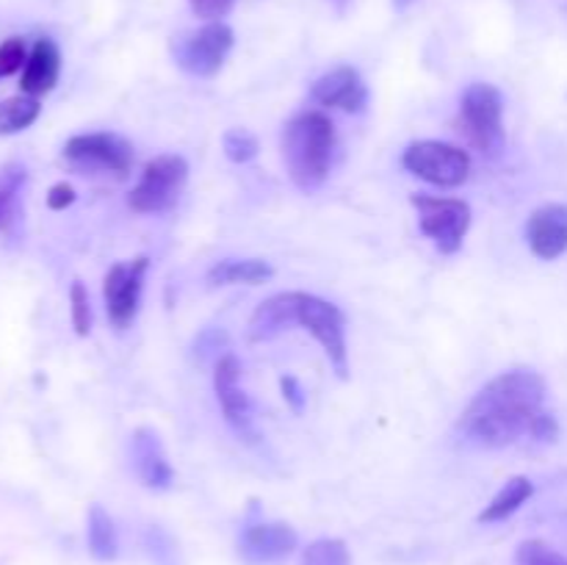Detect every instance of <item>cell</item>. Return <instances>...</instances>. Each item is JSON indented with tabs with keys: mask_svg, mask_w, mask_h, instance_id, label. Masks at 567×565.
Returning <instances> with one entry per match:
<instances>
[{
	"mask_svg": "<svg viewBox=\"0 0 567 565\" xmlns=\"http://www.w3.org/2000/svg\"><path fill=\"white\" fill-rule=\"evenodd\" d=\"M543 402L546 380L537 371H504L471 399L460 415V430L480 446H509L520 435H529L532 424L543 413Z\"/></svg>",
	"mask_w": 567,
	"mask_h": 565,
	"instance_id": "cell-1",
	"label": "cell"
},
{
	"mask_svg": "<svg viewBox=\"0 0 567 565\" xmlns=\"http://www.w3.org/2000/svg\"><path fill=\"white\" fill-rule=\"evenodd\" d=\"M282 161L299 192L324 186L336 150V125L324 111H302L282 127Z\"/></svg>",
	"mask_w": 567,
	"mask_h": 565,
	"instance_id": "cell-2",
	"label": "cell"
},
{
	"mask_svg": "<svg viewBox=\"0 0 567 565\" xmlns=\"http://www.w3.org/2000/svg\"><path fill=\"white\" fill-rule=\"evenodd\" d=\"M457 131L465 142L485 155H496L504 144V97L498 86L485 81L471 83L460 100Z\"/></svg>",
	"mask_w": 567,
	"mask_h": 565,
	"instance_id": "cell-3",
	"label": "cell"
},
{
	"mask_svg": "<svg viewBox=\"0 0 567 565\" xmlns=\"http://www.w3.org/2000/svg\"><path fill=\"white\" fill-rule=\"evenodd\" d=\"M188 181V161L183 155H155L142 170L136 186L127 194V208L136 214H164L177 203Z\"/></svg>",
	"mask_w": 567,
	"mask_h": 565,
	"instance_id": "cell-4",
	"label": "cell"
},
{
	"mask_svg": "<svg viewBox=\"0 0 567 565\" xmlns=\"http://www.w3.org/2000/svg\"><path fill=\"white\" fill-rule=\"evenodd\" d=\"M402 166L419 181L441 188H457L471 177L468 150L437 142V138H421V142L408 144V150L402 153Z\"/></svg>",
	"mask_w": 567,
	"mask_h": 565,
	"instance_id": "cell-5",
	"label": "cell"
},
{
	"mask_svg": "<svg viewBox=\"0 0 567 565\" xmlns=\"http://www.w3.org/2000/svg\"><path fill=\"white\" fill-rule=\"evenodd\" d=\"M297 325L308 330L324 349L327 360L338 377H349V349H347V319L343 310L319 294L297 291Z\"/></svg>",
	"mask_w": 567,
	"mask_h": 565,
	"instance_id": "cell-6",
	"label": "cell"
},
{
	"mask_svg": "<svg viewBox=\"0 0 567 565\" xmlns=\"http://www.w3.org/2000/svg\"><path fill=\"white\" fill-rule=\"evenodd\" d=\"M413 208L419 210V227L443 255H454L463 247L471 230V205L460 197H432L413 194Z\"/></svg>",
	"mask_w": 567,
	"mask_h": 565,
	"instance_id": "cell-7",
	"label": "cell"
},
{
	"mask_svg": "<svg viewBox=\"0 0 567 565\" xmlns=\"http://www.w3.org/2000/svg\"><path fill=\"white\" fill-rule=\"evenodd\" d=\"M233 42H236V37H233L230 25H225L221 20L205 22L197 31L177 37L172 42V55H175L177 66L186 70L188 75L214 78L225 66Z\"/></svg>",
	"mask_w": 567,
	"mask_h": 565,
	"instance_id": "cell-8",
	"label": "cell"
},
{
	"mask_svg": "<svg viewBox=\"0 0 567 565\" xmlns=\"http://www.w3.org/2000/svg\"><path fill=\"white\" fill-rule=\"evenodd\" d=\"M61 158L78 172L89 175H116L125 177L133 166V144L120 133H81L64 144Z\"/></svg>",
	"mask_w": 567,
	"mask_h": 565,
	"instance_id": "cell-9",
	"label": "cell"
},
{
	"mask_svg": "<svg viewBox=\"0 0 567 565\" xmlns=\"http://www.w3.org/2000/svg\"><path fill=\"white\" fill-rule=\"evenodd\" d=\"M150 271L147 255H136L131 260H120L105 271L103 280V299H105V314L116 330H127L133 325L142 305V288L144 277Z\"/></svg>",
	"mask_w": 567,
	"mask_h": 565,
	"instance_id": "cell-10",
	"label": "cell"
},
{
	"mask_svg": "<svg viewBox=\"0 0 567 565\" xmlns=\"http://www.w3.org/2000/svg\"><path fill=\"white\" fill-rule=\"evenodd\" d=\"M241 363L236 355H221L214 366V391L219 399V408L230 430L236 432L241 441L255 443L258 441V430H255V413L252 402H249L247 391L241 388Z\"/></svg>",
	"mask_w": 567,
	"mask_h": 565,
	"instance_id": "cell-11",
	"label": "cell"
},
{
	"mask_svg": "<svg viewBox=\"0 0 567 565\" xmlns=\"http://www.w3.org/2000/svg\"><path fill=\"white\" fill-rule=\"evenodd\" d=\"M299 535L282 521H260L247 526L238 541V554L247 565H271L286 559L297 548Z\"/></svg>",
	"mask_w": 567,
	"mask_h": 565,
	"instance_id": "cell-12",
	"label": "cell"
},
{
	"mask_svg": "<svg viewBox=\"0 0 567 565\" xmlns=\"http://www.w3.org/2000/svg\"><path fill=\"white\" fill-rule=\"evenodd\" d=\"M310 97L330 111H343V114H360L369 103V89L354 66H336L316 78L310 86Z\"/></svg>",
	"mask_w": 567,
	"mask_h": 565,
	"instance_id": "cell-13",
	"label": "cell"
},
{
	"mask_svg": "<svg viewBox=\"0 0 567 565\" xmlns=\"http://www.w3.org/2000/svg\"><path fill=\"white\" fill-rule=\"evenodd\" d=\"M526 244L540 260H557L567 253V203H546L526 222Z\"/></svg>",
	"mask_w": 567,
	"mask_h": 565,
	"instance_id": "cell-14",
	"label": "cell"
},
{
	"mask_svg": "<svg viewBox=\"0 0 567 565\" xmlns=\"http://www.w3.org/2000/svg\"><path fill=\"white\" fill-rule=\"evenodd\" d=\"M131 458L133 469H136L142 485L153 487V491H164L175 480V471H172L169 458H166L164 441L155 430L150 427H138L131 435Z\"/></svg>",
	"mask_w": 567,
	"mask_h": 565,
	"instance_id": "cell-15",
	"label": "cell"
},
{
	"mask_svg": "<svg viewBox=\"0 0 567 565\" xmlns=\"http://www.w3.org/2000/svg\"><path fill=\"white\" fill-rule=\"evenodd\" d=\"M61 75V50L53 39L42 37L33 42V48L28 50V61L22 66L20 89L22 94H31V97H42L50 89L59 83Z\"/></svg>",
	"mask_w": 567,
	"mask_h": 565,
	"instance_id": "cell-16",
	"label": "cell"
},
{
	"mask_svg": "<svg viewBox=\"0 0 567 565\" xmlns=\"http://www.w3.org/2000/svg\"><path fill=\"white\" fill-rule=\"evenodd\" d=\"M291 325H297V291H282L255 308V314L249 316L247 336L252 343L271 341Z\"/></svg>",
	"mask_w": 567,
	"mask_h": 565,
	"instance_id": "cell-17",
	"label": "cell"
},
{
	"mask_svg": "<svg viewBox=\"0 0 567 565\" xmlns=\"http://www.w3.org/2000/svg\"><path fill=\"white\" fill-rule=\"evenodd\" d=\"M275 277V266L260 258H225L208 269L210 286H260Z\"/></svg>",
	"mask_w": 567,
	"mask_h": 565,
	"instance_id": "cell-18",
	"label": "cell"
},
{
	"mask_svg": "<svg viewBox=\"0 0 567 565\" xmlns=\"http://www.w3.org/2000/svg\"><path fill=\"white\" fill-rule=\"evenodd\" d=\"M86 541H89V554L100 563H111L120 554V537H116L114 518L105 513L100 504H92L89 507L86 518Z\"/></svg>",
	"mask_w": 567,
	"mask_h": 565,
	"instance_id": "cell-19",
	"label": "cell"
},
{
	"mask_svg": "<svg viewBox=\"0 0 567 565\" xmlns=\"http://www.w3.org/2000/svg\"><path fill=\"white\" fill-rule=\"evenodd\" d=\"M532 493H535V485H532L529 476H513V480H507V485H504L502 491H498L496 496L491 499V504L482 510L480 521H482V524H496V521H507L509 515L518 513V510L524 507L526 502H529Z\"/></svg>",
	"mask_w": 567,
	"mask_h": 565,
	"instance_id": "cell-20",
	"label": "cell"
},
{
	"mask_svg": "<svg viewBox=\"0 0 567 565\" xmlns=\"http://www.w3.org/2000/svg\"><path fill=\"white\" fill-rule=\"evenodd\" d=\"M28 181L22 164L0 166V233H9L20 214V192Z\"/></svg>",
	"mask_w": 567,
	"mask_h": 565,
	"instance_id": "cell-21",
	"label": "cell"
},
{
	"mask_svg": "<svg viewBox=\"0 0 567 565\" xmlns=\"http://www.w3.org/2000/svg\"><path fill=\"white\" fill-rule=\"evenodd\" d=\"M39 114H42V105H39V97H31V94L3 100L0 103V136L25 131L39 120Z\"/></svg>",
	"mask_w": 567,
	"mask_h": 565,
	"instance_id": "cell-22",
	"label": "cell"
},
{
	"mask_svg": "<svg viewBox=\"0 0 567 565\" xmlns=\"http://www.w3.org/2000/svg\"><path fill=\"white\" fill-rule=\"evenodd\" d=\"M302 565H352V554L338 537H321L305 548Z\"/></svg>",
	"mask_w": 567,
	"mask_h": 565,
	"instance_id": "cell-23",
	"label": "cell"
},
{
	"mask_svg": "<svg viewBox=\"0 0 567 565\" xmlns=\"http://www.w3.org/2000/svg\"><path fill=\"white\" fill-rule=\"evenodd\" d=\"M221 150H225V155L233 164H247V161H252L255 155H258L260 144L258 136L249 133L247 127H230V131L221 136Z\"/></svg>",
	"mask_w": 567,
	"mask_h": 565,
	"instance_id": "cell-24",
	"label": "cell"
},
{
	"mask_svg": "<svg viewBox=\"0 0 567 565\" xmlns=\"http://www.w3.org/2000/svg\"><path fill=\"white\" fill-rule=\"evenodd\" d=\"M70 314L78 336H89L92 332V302H89V291L81 280H72L70 286Z\"/></svg>",
	"mask_w": 567,
	"mask_h": 565,
	"instance_id": "cell-25",
	"label": "cell"
},
{
	"mask_svg": "<svg viewBox=\"0 0 567 565\" xmlns=\"http://www.w3.org/2000/svg\"><path fill=\"white\" fill-rule=\"evenodd\" d=\"M518 565H567V559L559 552H554L548 543L543 541H524L515 554Z\"/></svg>",
	"mask_w": 567,
	"mask_h": 565,
	"instance_id": "cell-26",
	"label": "cell"
},
{
	"mask_svg": "<svg viewBox=\"0 0 567 565\" xmlns=\"http://www.w3.org/2000/svg\"><path fill=\"white\" fill-rule=\"evenodd\" d=\"M28 61V48L20 37H9L0 42V81L22 70Z\"/></svg>",
	"mask_w": 567,
	"mask_h": 565,
	"instance_id": "cell-27",
	"label": "cell"
},
{
	"mask_svg": "<svg viewBox=\"0 0 567 565\" xmlns=\"http://www.w3.org/2000/svg\"><path fill=\"white\" fill-rule=\"evenodd\" d=\"M188 3H192V11L199 17V20L216 22L233 9L236 0H188Z\"/></svg>",
	"mask_w": 567,
	"mask_h": 565,
	"instance_id": "cell-28",
	"label": "cell"
},
{
	"mask_svg": "<svg viewBox=\"0 0 567 565\" xmlns=\"http://www.w3.org/2000/svg\"><path fill=\"white\" fill-rule=\"evenodd\" d=\"M532 438H537V441L543 443H554L559 438V424L557 419H554V413H548V410H543L540 415L535 419V424H532Z\"/></svg>",
	"mask_w": 567,
	"mask_h": 565,
	"instance_id": "cell-29",
	"label": "cell"
},
{
	"mask_svg": "<svg viewBox=\"0 0 567 565\" xmlns=\"http://www.w3.org/2000/svg\"><path fill=\"white\" fill-rule=\"evenodd\" d=\"M75 203V188L70 183H55L48 192V208L50 210H64Z\"/></svg>",
	"mask_w": 567,
	"mask_h": 565,
	"instance_id": "cell-30",
	"label": "cell"
},
{
	"mask_svg": "<svg viewBox=\"0 0 567 565\" xmlns=\"http://www.w3.org/2000/svg\"><path fill=\"white\" fill-rule=\"evenodd\" d=\"M280 388H282V397H286V402L299 413V410L305 408V393H302V388H299L297 377H280Z\"/></svg>",
	"mask_w": 567,
	"mask_h": 565,
	"instance_id": "cell-31",
	"label": "cell"
},
{
	"mask_svg": "<svg viewBox=\"0 0 567 565\" xmlns=\"http://www.w3.org/2000/svg\"><path fill=\"white\" fill-rule=\"evenodd\" d=\"M410 3H413V0H396L399 9H404V6H410Z\"/></svg>",
	"mask_w": 567,
	"mask_h": 565,
	"instance_id": "cell-32",
	"label": "cell"
}]
</instances>
